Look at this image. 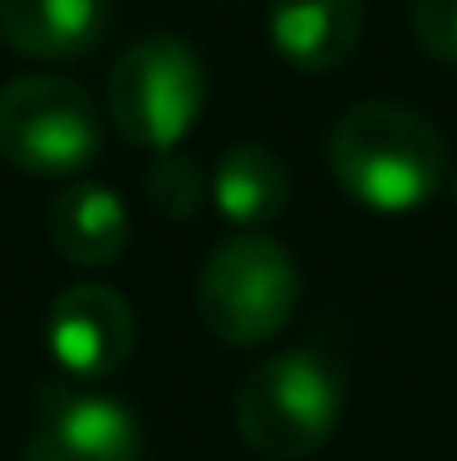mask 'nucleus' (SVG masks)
Listing matches in <instances>:
<instances>
[{
    "label": "nucleus",
    "instance_id": "obj_1",
    "mask_svg": "<svg viewBox=\"0 0 457 461\" xmlns=\"http://www.w3.org/2000/svg\"><path fill=\"white\" fill-rule=\"evenodd\" d=\"M330 172L350 202L379 216L428 206L448 182V142L408 104H354L330 133Z\"/></svg>",
    "mask_w": 457,
    "mask_h": 461
},
{
    "label": "nucleus",
    "instance_id": "obj_2",
    "mask_svg": "<svg viewBox=\"0 0 457 461\" xmlns=\"http://www.w3.org/2000/svg\"><path fill=\"white\" fill-rule=\"evenodd\" d=\"M344 417V364L320 344L266 354L236 388V432L266 461L315 456Z\"/></svg>",
    "mask_w": 457,
    "mask_h": 461
},
{
    "label": "nucleus",
    "instance_id": "obj_3",
    "mask_svg": "<svg viewBox=\"0 0 457 461\" xmlns=\"http://www.w3.org/2000/svg\"><path fill=\"white\" fill-rule=\"evenodd\" d=\"M300 304V266L266 230H232L197 276V314L206 334L232 348L270 344Z\"/></svg>",
    "mask_w": 457,
    "mask_h": 461
},
{
    "label": "nucleus",
    "instance_id": "obj_4",
    "mask_svg": "<svg viewBox=\"0 0 457 461\" xmlns=\"http://www.w3.org/2000/svg\"><path fill=\"white\" fill-rule=\"evenodd\" d=\"M206 104V69L178 35H143L118 54L108 74L104 113L123 142L143 152H172L197 128Z\"/></svg>",
    "mask_w": 457,
    "mask_h": 461
},
{
    "label": "nucleus",
    "instance_id": "obj_5",
    "mask_svg": "<svg viewBox=\"0 0 457 461\" xmlns=\"http://www.w3.org/2000/svg\"><path fill=\"white\" fill-rule=\"evenodd\" d=\"M104 152L94 98L59 74H20L0 89V158L35 177H74Z\"/></svg>",
    "mask_w": 457,
    "mask_h": 461
},
{
    "label": "nucleus",
    "instance_id": "obj_6",
    "mask_svg": "<svg viewBox=\"0 0 457 461\" xmlns=\"http://www.w3.org/2000/svg\"><path fill=\"white\" fill-rule=\"evenodd\" d=\"M45 344L54 368L69 383H79V388L104 383L128 364V354L138 344L133 304L114 285H94V280L69 285L45 320Z\"/></svg>",
    "mask_w": 457,
    "mask_h": 461
},
{
    "label": "nucleus",
    "instance_id": "obj_7",
    "mask_svg": "<svg viewBox=\"0 0 457 461\" xmlns=\"http://www.w3.org/2000/svg\"><path fill=\"white\" fill-rule=\"evenodd\" d=\"M25 461H143V427L118 398L79 383H50L40 393V427Z\"/></svg>",
    "mask_w": 457,
    "mask_h": 461
},
{
    "label": "nucleus",
    "instance_id": "obj_8",
    "mask_svg": "<svg viewBox=\"0 0 457 461\" xmlns=\"http://www.w3.org/2000/svg\"><path fill=\"white\" fill-rule=\"evenodd\" d=\"M266 30L290 69L330 74L364 35V0H270Z\"/></svg>",
    "mask_w": 457,
    "mask_h": 461
},
{
    "label": "nucleus",
    "instance_id": "obj_9",
    "mask_svg": "<svg viewBox=\"0 0 457 461\" xmlns=\"http://www.w3.org/2000/svg\"><path fill=\"white\" fill-rule=\"evenodd\" d=\"M114 25V0H0V40L25 59H79Z\"/></svg>",
    "mask_w": 457,
    "mask_h": 461
},
{
    "label": "nucleus",
    "instance_id": "obj_10",
    "mask_svg": "<svg viewBox=\"0 0 457 461\" xmlns=\"http://www.w3.org/2000/svg\"><path fill=\"white\" fill-rule=\"evenodd\" d=\"M50 240L69 266H114L128 246V206L104 182H69L50 202Z\"/></svg>",
    "mask_w": 457,
    "mask_h": 461
},
{
    "label": "nucleus",
    "instance_id": "obj_11",
    "mask_svg": "<svg viewBox=\"0 0 457 461\" xmlns=\"http://www.w3.org/2000/svg\"><path fill=\"white\" fill-rule=\"evenodd\" d=\"M212 202L236 230L270 226L290 202V172L266 142H236L216 158L212 172Z\"/></svg>",
    "mask_w": 457,
    "mask_h": 461
},
{
    "label": "nucleus",
    "instance_id": "obj_12",
    "mask_svg": "<svg viewBox=\"0 0 457 461\" xmlns=\"http://www.w3.org/2000/svg\"><path fill=\"white\" fill-rule=\"evenodd\" d=\"M206 182L202 167L187 158V152H152V167H148V202L158 206L168 221H187L192 212L202 206Z\"/></svg>",
    "mask_w": 457,
    "mask_h": 461
},
{
    "label": "nucleus",
    "instance_id": "obj_13",
    "mask_svg": "<svg viewBox=\"0 0 457 461\" xmlns=\"http://www.w3.org/2000/svg\"><path fill=\"white\" fill-rule=\"evenodd\" d=\"M413 40L443 69H457V0H413Z\"/></svg>",
    "mask_w": 457,
    "mask_h": 461
}]
</instances>
